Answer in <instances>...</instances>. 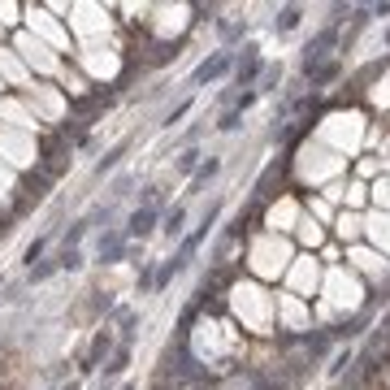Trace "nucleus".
Instances as JSON below:
<instances>
[{
    "mask_svg": "<svg viewBox=\"0 0 390 390\" xmlns=\"http://www.w3.org/2000/svg\"><path fill=\"white\" fill-rule=\"evenodd\" d=\"M195 156H200V152H183V160H178V169H195Z\"/></svg>",
    "mask_w": 390,
    "mask_h": 390,
    "instance_id": "obj_11",
    "label": "nucleus"
},
{
    "mask_svg": "<svg viewBox=\"0 0 390 390\" xmlns=\"http://www.w3.org/2000/svg\"><path fill=\"white\" fill-rule=\"evenodd\" d=\"M122 248H126V234H109V239H100V256H104V260H118Z\"/></svg>",
    "mask_w": 390,
    "mask_h": 390,
    "instance_id": "obj_7",
    "label": "nucleus"
},
{
    "mask_svg": "<svg viewBox=\"0 0 390 390\" xmlns=\"http://www.w3.org/2000/svg\"><path fill=\"white\" fill-rule=\"evenodd\" d=\"M122 390H135V386H122Z\"/></svg>",
    "mask_w": 390,
    "mask_h": 390,
    "instance_id": "obj_13",
    "label": "nucleus"
},
{
    "mask_svg": "<svg viewBox=\"0 0 390 390\" xmlns=\"http://www.w3.org/2000/svg\"><path fill=\"white\" fill-rule=\"evenodd\" d=\"M304 225V243H313V248H317V243H321V230H317V221H299Z\"/></svg>",
    "mask_w": 390,
    "mask_h": 390,
    "instance_id": "obj_10",
    "label": "nucleus"
},
{
    "mask_svg": "<svg viewBox=\"0 0 390 390\" xmlns=\"http://www.w3.org/2000/svg\"><path fill=\"white\" fill-rule=\"evenodd\" d=\"M113 347V330L104 325V330H95V338H91V351L83 355V369H100V355Z\"/></svg>",
    "mask_w": 390,
    "mask_h": 390,
    "instance_id": "obj_3",
    "label": "nucleus"
},
{
    "mask_svg": "<svg viewBox=\"0 0 390 390\" xmlns=\"http://www.w3.org/2000/svg\"><path fill=\"white\" fill-rule=\"evenodd\" d=\"M160 217V200H156V191H148V195H143V208H135V213H130V225H126V239H143V234H148L152 230V221Z\"/></svg>",
    "mask_w": 390,
    "mask_h": 390,
    "instance_id": "obj_1",
    "label": "nucleus"
},
{
    "mask_svg": "<svg viewBox=\"0 0 390 390\" xmlns=\"http://www.w3.org/2000/svg\"><path fill=\"white\" fill-rule=\"evenodd\" d=\"M230 65H234V57H230V53H213L208 61H200V70L191 74V83H195V87H200V83H217V78H221L225 70H230Z\"/></svg>",
    "mask_w": 390,
    "mask_h": 390,
    "instance_id": "obj_2",
    "label": "nucleus"
},
{
    "mask_svg": "<svg viewBox=\"0 0 390 390\" xmlns=\"http://www.w3.org/2000/svg\"><path fill=\"white\" fill-rule=\"evenodd\" d=\"M338 234L355 243V239H360V217H347V213H343V217H338Z\"/></svg>",
    "mask_w": 390,
    "mask_h": 390,
    "instance_id": "obj_8",
    "label": "nucleus"
},
{
    "mask_svg": "<svg viewBox=\"0 0 390 390\" xmlns=\"http://www.w3.org/2000/svg\"><path fill=\"white\" fill-rule=\"evenodd\" d=\"M183 225H187V208H169V213H165V234L178 239V234H183Z\"/></svg>",
    "mask_w": 390,
    "mask_h": 390,
    "instance_id": "obj_6",
    "label": "nucleus"
},
{
    "mask_svg": "<svg viewBox=\"0 0 390 390\" xmlns=\"http://www.w3.org/2000/svg\"><path fill=\"white\" fill-rule=\"evenodd\" d=\"M290 282H295L299 290H313V286H317V260H299V265H295V278H290Z\"/></svg>",
    "mask_w": 390,
    "mask_h": 390,
    "instance_id": "obj_5",
    "label": "nucleus"
},
{
    "mask_svg": "<svg viewBox=\"0 0 390 390\" xmlns=\"http://www.w3.org/2000/svg\"><path fill=\"white\" fill-rule=\"evenodd\" d=\"M273 26H278V30H295V26H299V9H282Z\"/></svg>",
    "mask_w": 390,
    "mask_h": 390,
    "instance_id": "obj_9",
    "label": "nucleus"
},
{
    "mask_svg": "<svg viewBox=\"0 0 390 390\" xmlns=\"http://www.w3.org/2000/svg\"><path fill=\"white\" fill-rule=\"evenodd\" d=\"M265 221L273 225V230H278V221H282V230H286V225H290V221H299V208H295V200H282V204H273Z\"/></svg>",
    "mask_w": 390,
    "mask_h": 390,
    "instance_id": "obj_4",
    "label": "nucleus"
},
{
    "mask_svg": "<svg viewBox=\"0 0 390 390\" xmlns=\"http://www.w3.org/2000/svg\"><path fill=\"white\" fill-rule=\"evenodd\" d=\"M65 390H78V382H70V386H65Z\"/></svg>",
    "mask_w": 390,
    "mask_h": 390,
    "instance_id": "obj_12",
    "label": "nucleus"
}]
</instances>
